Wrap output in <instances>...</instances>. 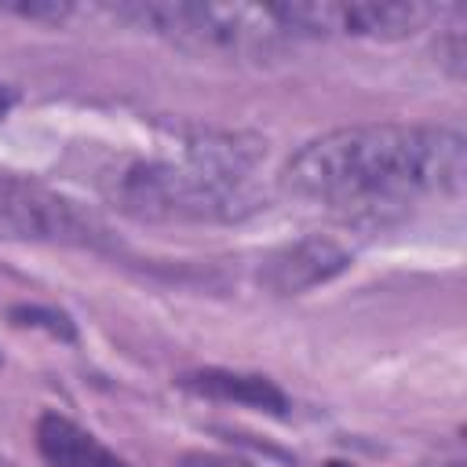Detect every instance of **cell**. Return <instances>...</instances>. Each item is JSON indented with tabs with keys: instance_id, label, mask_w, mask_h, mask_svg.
Here are the masks:
<instances>
[{
	"instance_id": "obj_1",
	"label": "cell",
	"mask_w": 467,
	"mask_h": 467,
	"mask_svg": "<svg viewBox=\"0 0 467 467\" xmlns=\"http://www.w3.org/2000/svg\"><path fill=\"white\" fill-rule=\"evenodd\" d=\"M467 139L449 124H347L306 139L281 190L343 219H390L427 197H460Z\"/></svg>"
},
{
	"instance_id": "obj_2",
	"label": "cell",
	"mask_w": 467,
	"mask_h": 467,
	"mask_svg": "<svg viewBox=\"0 0 467 467\" xmlns=\"http://www.w3.org/2000/svg\"><path fill=\"white\" fill-rule=\"evenodd\" d=\"M263 157L255 135L204 131L182 142V153L146 157L109 175V201L135 219L226 223L255 208L248 179Z\"/></svg>"
},
{
	"instance_id": "obj_3",
	"label": "cell",
	"mask_w": 467,
	"mask_h": 467,
	"mask_svg": "<svg viewBox=\"0 0 467 467\" xmlns=\"http://www.w3.org/2000/svg\"><path fill=\"white\" fill-rule=\"evenodd\" d=\"M113 18L197 55L266 58L296 44L281 4H204V0H131L113 4Z\"/></svg>"
},
{
	"instance_id": "obj_4",
	"label": "cell",
	"mask_w": 467,
	"mask_h": 467,
	"mask_svg": "<svg viewBox=\"0 0 467 467\" xmlns=\"http://www.w3.org/2000/svg\"><path fill=\"white\" fill-rule=\"evenodd\" d=\"M0 241L109 248L113 237L91 208L66 197L62 190L29 175L0 171Z\"/></svg>"
},
{
	"instance_id": "obj_5",
	"label": "cell",
	"mask_w": 467,
	"mask_h": 467,
	"mask_svg": "<svg viewBox=\"0 0 467 467\" xmlns=\"http://www.w3.org/2000/svg\"><path fill=\"white\" fill-rule=\"evenodd\" d=\"M281 15L296 36H368V40H405L441 15L434 4L420 0H306L281 4Z\"/></svg>"
},
{
	"instance_id": "obj_6",
	"label": "cell",
	"mask_w": 467,
	"mask_h": 467,
	"mask_svg": "<svg viewBox=\"0 0 467 467\" xmlns=\"http://www.w3.org/2000/svg\"><path fill=\"white\" fill-rule=\"evenodd\" d=\"M347 266H350V252L339 241L310 234L274 248L259 266V285L274 296H299L339 277Z\"/></svg>"
},
{
	"instance_id": "obj_7",
	"label": "cell",
	"mask_w": 467,
	"mask_h": 467,
	"mask_svg": "<svg viewBox=\"0 0 467 467\" xmlns=\"http://www.w3.org/2000/svg\"><path fill=\"white\" fill-rule=\"evenodd\" d=\"M175 383L193 394V398H204V401H226V405H244V409H259V412H270V416H285L292 405H288V394L270 379V376H259V372H237V368H219V365H208V368H193V372H179Z\"/></svg>"
},
{
	"instance_id": "obj_8",
	"label": "cell",
	"mask_w": 467,
	"mask_h": 467,
	"mask_svg": "<svg viewBox=\"0 0 467 467\" xmlns=\"http://www.w3.org/2000/svg\"><path fill=\"white\" fill-rule=\"evenodd\" d=\"M33 441L47 467H128V460L62 412H40Z\"/></svg>"
},
{
	"instance_id": "obj_9",
	"label": "cell",
	"mask_w": 467,
	"mask_h": 467,
	"mask_svg": "<svg viewBox=\"0 0 467 467\" xmlns=\"http://www.w3.org/2000/svg\"><path fill=\"white\" fill-rule=\"evenodd\" d=\"M7 317H11L15 325H22V328H44L47 336L66 339V343H73V339H77V325H73V317H69L66 310H55V306H40V303H15V306L7 310Z\"/></svg>"
},
{
	"instance_id": "obj_10",
	"label": "cell",
	"mask_w": 467,
	"mask_h": 467,
	"mask_svg": "<svg viewBox=\"0 0 467 467\" xmlns=\"http://www.w3.org/2000/svg\"><path fill=\"white\" fill-rule=\"evenodd\" d=\"M0 11H7V15H18V18H29V22H62V18H69V4H58V0H7V4H0Z\"/></svg>"
},
{
	"instance_id": "obj_11",
	"label": "cell",
	"mask_w": 467,
	"mask_h": 467,
	"mask_svg": "<svg viewBox=\"0 0 467 467\" xmlns=\"http://www.w3.org/2000/svg\"><path fill=\"white\" fill-rule=\"evenodd\" d=\"M179 467H252L237 456H223V452H186L179 460Z\"/></svg>"
},
{
	"instance_id": "obj_12",
	"label": "cell",
	"mask_w": 467,
	"mask_h": 467,
	"mask_svg": "<svg viewBox=\"0 0 467 467\" xmlns=\"http://www.w3.org/2000/svg\"><path fill=\"white\" fill-rule=\"evenodd\" d=\"M11 106H15V95H11V88H4V84H0V120L7 117V109H11Z\"/></svg>"
},
{
	"instance_id": "obj_13",
	"label": "cell",
	"mask_w": 467,
	"mask_h": 467,
	"mask_svg": "<svg viewBox=\"0 0 467 467\" xmlns=\"http://www.w3.org/2000/svg\"><path fill=\"white\" fill-rule=\"evenodd\" d=\"M325 467H354V463H343V460H328Z\"/></svg>"
},
{
	"instance_id": "obj_14",
	"label": "cell",
	"mask_w": 467,
	"mask_h": 467,
	"mask_svg": "<svg viewBox=\"0 0 467 467\" xmlns=\"http://www.w3.org/2000/svg\"><path fill=\"white\" fill-rule=\"evenodd\" d=\"M0 467H4V463H0Z\"/></svg>"
}]
</instances>
